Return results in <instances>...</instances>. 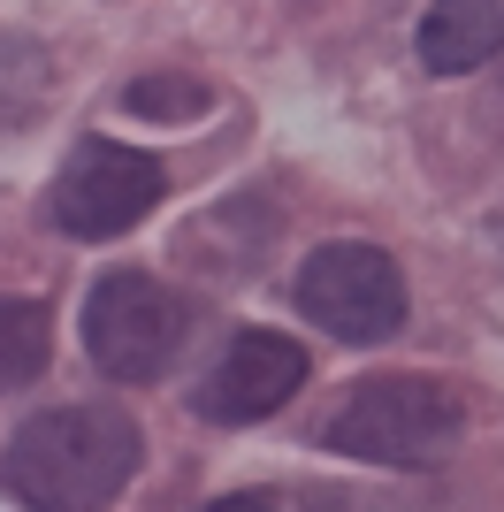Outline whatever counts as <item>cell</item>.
Returning a JSON list of instances; mask_svg holds the SVG:
<instances>
[{"label":"cell","instance_id":"cell-1","mask_svg":"<svg viewBox=\"0 0 504 512\" xmlns=\"http://www.w3.org/2000/svg\"><path fill=\"white\" fill-rule=\"evenodd\" d=\"M146 444L138 421L115 406H54L39 421H23L0 451V482L31 512H107L138 474Z\"/></svg>","mask_w":504,"mask_h":512},{"label":"cell","instance_id":"cell-2","mask_svg":"<svg viewBox=\"0 0 504 512\" xmlns=\"http://www.w3.org/2000/svg\"><path fill=\"white\" fill-rule=\"evenodd\" d=\"M466 436V398L436 375H367L336 398L321 444L367 467H443Z\"/></svg>","mask_w":504,"mask_h":512},{"label":"cell","instance_id":"cell-3","mask_svg":"<svg viewBox=\"0 0 504 512\" xmlns=\"http://www.w3.org/2000/svg\"><path fill=\"white\" fill-rule=\"evenodd\" d=\"M184 337H191L184 299L146 268H115L84 291V352L115 383H153L184 352Z\"/></svg>","mask_w":504,"mask_h":512},{"label":"cell","instance_id":"cell-4","mask_svg":"<svg viewBox=\"0 0 504 512\" xmlns=\"http://www.w3.org/2000/svg\"><path fill=\"white\" fill-rule=\"evenodd\" d=\"M298 306L344 344H382L405 329V276L382 245H321L298 268Z\"/></svg>","mask_w":504,"mask_h":512},{"label":"cell","instance_id":"cell-5","mask_svg":"<svg viewBox=\"0 0 504 512\" xmlns=\"http://www.w3.org/2000/svg\"><path fill=\"white\" fill-rule=\"evenodd\" d=\"M161 184H168V169L153 153L115 146V138H84V146L62 161L46 207H54V222H62L69 237H115V230H130V222L153 214Z\"/></svg>","mask_w":504,"mask_h":512},{"label":"cell","instance_id":"cell-6","mask_svg":"<svg viewBox=\"0 0 504 512\" xmlns=\"http://www.w3.org/2000/svg\"><path fill=\"white\" fill-rule=\"evenodd\" d=\"M298 383H306V352H298L283 329H245V337H230L222 367L199 383V413L222 421V428L268 421L283 398H298Z\"/></svg>","mask_w":504,"mask_h":512},{"label":"cell","instance_id":"cell-7","mask_svg":"<svg viewBox=\"0 0 504 512\" xmlns=\"http://www.w3.org/2000/svg\"><path fill=\"white\" fill-rule=\"evenodd\" d=\"M413 46L436 77H466V69L497 62L504 54V0H436L420 16Z\"/></svg>","mask_w":504,"mask_h":512},{"label":"cell","instance_id":"cell-8","mask_svg":"<svg viewBox=\"0 0 504 512\" xmlns=\"http://www.w3.org/2000/svg\"><path fill=\"white\" fill-rule=\"evenodd\" d=\"M46 352H54L46 299H0V398L23 390V383H39Z\"/></svg>","mask_w":504,"mask_h":512},{"label":"cell","instance_id":"cell-9","mask_svg":"<svg viewBox=\"0 0 504 512\" xmlns=\"http://www.w3.org/2000/svg\"><path fill=\"white\" fill-rule=\"evenodd\" d=\"M123 107H130V115H146V123H191V115H207V85L161 69V77H138V85L123 92Z\"/></svg>","mask_w":504,"mask_h":512},{"label":"cell","instance_id":"cell-10","mask_svg":"<svg viewBox=\"0 0 504 512\" xmlns=\"http://www.w3.org/2000/svg\"><path fill=\"white\" fill-rule=\"evenodd\" d=\"M39 92H46V54L31 39H8V31H0V123H23Z\"/></svg>","mask_w":504,"mask_h":512},{"label":"cell","instance_id":"cell-11","mask_svg":"<svg viewBox=\"0 0 504 512\" xmlns=\"http://www.w3.org/2000/svg\"><path fill=\"white\" fill-rule=\"evenodd\" d=\"M207 512H275L268 497H222V505H207Z\"/></svg>","mask_w":504,"mask_h":512}]
</instances>
